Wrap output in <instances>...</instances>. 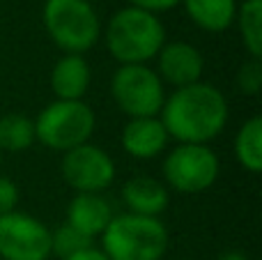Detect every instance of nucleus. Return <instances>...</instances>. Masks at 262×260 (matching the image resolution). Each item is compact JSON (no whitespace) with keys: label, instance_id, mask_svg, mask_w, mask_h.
Masks as SVG:
<instances>
[{"label":"nucleus","instance_id":"20e7f679","mask_svg":"<svg viewBox=\"0 0 262 260\" xmlns=\"http://www.w3.org/2000/svg\"><path fill=\"white\" fill-rule=\"evenodd\" d=\"M41 21L51 41L72 55H83L101 37V21L90 0H46Z\"/></svg>","mask_w":262,"mask_h":260},{"label":"nucleus","instance_id":"4be33fe9","mask_svg":"<svg viewBox=\"0 0 262 260\" xmlns=\"http://www.w3.org/2000/svg\"><path fill=\"white\" fill-rule=\"evenodd\" d=\"M129 5H131V7L145 9V12L159 14V12H168V9L182 5V0H129Z\"/></svg>","mask_w":262,"mask_h":260},{"label":"nucleus","instance_id":"1a4fd4ad","mask_svg":"<svg viewBox=\"0 0 262 260\" xmlns=\"http://www.w3.org/2000/svg\"><path fill=\"white\" fill-rule=\"evenodd\" d=\"M60 170L64 182L76 193H101L115 180V164L111 155L92 143H83L64 152Z\"/></svg>","mask_w":262,"mask_h":260},{"label":"nucleus","instance_id":"6e6552de","mask_svg":"<svg viewBox=\"0 0 262 260\" xmlns=\"http://www.w3.org/2000/svg\"><path fill=\"white\" fill-rule=\"evenodd\" d=\"M0 258L3 260H49L51 230L37 216L9 212L0 216Z\"/></svg>","mask_w":262,"mask_h":260},{"label":"nucleus","instance_id":"aec40b11","mask_svg":"<svg viewBox=\"0 0 262 260\" xmlns=\"http://www.w3.org/2000/svg\"><path fill=\"white\" fill-rule=\"evenodd\" d=\"M237 88L242 95L255 97L262 90V62L255 58H249L237 72Z\"/></svg>","mask_w":262,"mask_h":260},{"label":"nucleus","instance_id":"393cba45","mask_svg":"<svg viewBox=\"0 0 262 260\" xmlns=\"http://www.w3.org/2000/svg\"><path fill=\"white\" fill-rule=\"evenodd\" d=\"M0 161H3V152H0Z\"/></svg>","mask_w":262,"mask_h":260},{"label":"nucleus","instance_id":"ddd939ff","mask_svg":"<svg viewBox=\"0 0 262 260\" xmlns=\"http://www.w3.org/2000/svg\"><path fill=\"white\" fill-rule=\"evenodd\" d=\"M122 203L127 205V212L140 216H159L166 212L170 203V191L157 178L138 175L124 182L122 187Z\"/></svg>","mask_w":262,"mask_h":260},{"label":"nucleus","instance_id":"6ab92c4d","mask_svg":"<svg viewBox=\"0 0 262 260\" xmlns=\"http://www.w3.org/2000/svg\"><path fill=\"white\" fill-rule=\"evenodd\" d=\"M88 247H95V240L85 237L83 233H78L76 228H72L69 224H62L60 228L51 230V256H58L60 260L78 253Z\"/></svg>","mask_w":262,"mask_h":260},{"label":"nucleus","instance_id":"a878e982","mask_svg":"<svg viewBox=\"0 0 262 260\" xmlns=\"http://www.w3.org/2000/svg\"><path fill=\"white\" fill-rule=\"evenodd\" d=\"M90 3H95V0H90Z\"/></svg>","mask_w":262,"mask_h":260},{"label":"nucleus","instance_id":"f03ea898","mask_svg":"<svg viewBox=\"0 0 262 260\" xmlns=\"http://www.w3.org/2000/svg\"><path fill=\"white\" fill-rule=\"evenodd\" d=\"M104 41L115 62L147 64L166 44V28L157 14L129 5L108 18Z\"/></svg>","mask_w":262,"mask_h":260},{"label":"nucleus","instance_id":"f3484780","mask_svg":"<svg viewBox=\"0 0 262 260\" xmlns=\"http://www.w3.org/2000/svg\"><path fill=\"white\" fill-rule=\"evenodd\" d=\"M235 23L239 28L246 53L255 60H262V0H244L237 5Z\"/></svg>","mask_w":262,"mask_h":260},{"label":"nucleus","instance_id":"5701e85b","mask_svg":"<svg viewBox=\"0 0 262 260\" xmlns=\"http://www.w3.org/2000/svg\"><path fill=\"white\" fill-rule=\"evenodd\" d=\"M62 260H108V258H106V253L101 251V249L88 247V249H83V251L72 253V256H67V258H62Z\"/></svg>","mask_w":262,"mask_h":260},{"label":"nucleus","instance_id":"9b49d317","mask_svg":"<svg viewBox=\"0 0 262 260\" xmlns=\"http://www.w3.org/2000/svg\"><path fill=\"white\" fill-rule=\"evenodd\" d=\"M122 147L134 159H152L168 147V136L163 122L157 118H131L122 129Z\"/></svg>","mask_w":262,"mask_h":260},{"label":"nucleus","instance_id":"dca6fc26","mask_svg":"<svg viewBox=\"0 0 262 260\" xmlns=\"http://www.w3.org/2000/svg\"><path fill=\"white\" fill-rule=\"evenodd\" d=\"M235 159L239 161V166L249 173L258 175L262 173V118L253 115L239 127V132L235 134Z\"/></svg>","mask_w":262,"mask_h":260},{"label":"nucleus","instance_id":"423d86ee","mask_svg":"<svg viewBox=\"0 0 262 260\" xmlns=\"http://www.w3.org/2000/svg\"><path fill=\"white\" fill-rule=\"evenodd\" d=\"M111 95L118 109L131 118H157L166 90L149 64H120L111 78Z\"/></svg>","mask_w":262,"mask_h":260},{"label":"nucleus","instance_id":"f8f14e48","mask_svg":"<svg viewBox=\"0 0 262 260\" xmlns=\"http://www.w3.org/2000/svg\"><path fill=\"white\" fill-rule=\"evenodd\" d=\"M113 216V207L101 193H76L67 207V224L90 240L101 237Z\"/></svg>","mask_w":262,"mask_h":260},{"label":"nucleus","instance_id":"412c9836","mask_svg":"<svg viewBox=\"0 0 262 260\" xmlns=\"http://www.w3.org/2000/svg\"><path fill=\"white\" fill-rule=\"evenodd\" d=\"M18 205V187L9 178H0V216L14 212Z\"/></svg>","mask_w":262,"mask_h":260},{"label":"nucleus","instance_id":"b1692460","mask_svg":"<svg viewBox=\"0 0 262 260\" xmlns=\"http://www.w3.org/2000/svg\"><path fill=\"white\" fill-rule=\"evenodd\" d=\"M216 260H249V256L242 251H226L223 256H219Z\"/></svg>","mask_w":262,"mask_h":260},{"label":"nucleus","instance_id":"4468645a","mask_svg":"<svg viewBox=\"0 0 262 260\" xmlns=\"http://www.w3.org/2000/svg\"><path fill=\"white\" fill-rule=\"evenodd\" d=\"M90 64L83 55L64 53L51 69V90L55 99L62 101H78L85 97L90 88Z\"/></svg>","mask_w":262,"mask_h":260},{"label":"nucleus","instance_id":"39448f33","mask_svg":"<svg viewBox=\"0 0 262 260\" xmlns=\"http://www.w3.org/2000/svg\"><path fill=\"white\" fill-rule=\"evenodd\" d=\"M32 122H35L37 141L49 150L62 152V155L90 141L92 132L97 127L95 111L83 99L51 101Z\"/></svg>","mask_w":262,"mask_h":260},{"label":"nucleus","instance_id":"a211bd4d","mask_svg":"<svg viewBox=\"0 0 262 260\" xmlns=\"http://www.w3.org/2000/svg\"><path fill=\"white\" fill-rule=\"evenodd\" d=\"M35 141V122L28 115H0V152H23L32 147Z\"/></svg>","mask_w":262,"mask_h":260},{"label":"nucleus","instance_id":"2eb2a0df","mask_svg":"<svg viewBox=\"0 0 262 260\" xmlns=\"http://www.w3.org/2000/svg\"><path fill=\"white\" fill-rule=\"evenodd\" d=\"M189 18L205 32H223L235 23L237 0H182Z\"/></svg>","mask_w":262,"mask_h":260},{"label":"nucleus","instance_id":"7ed1b4c3","mask_svg":"<svg viewBox=\"0 0 262 260\" xmlns=\"http://www.w3.org/2000/svg\"><path fill=\"white\" fill-rule=\"evenodd\" d=\"M168 247L170 235L159 216L124 212L101 233V251L108 260H161Z\"/></svg>","mask_w":262,"mask_h":260},{"label":"nucleus","instance_id":"9d476101","mask_svg":"<svg viewBox=\"0 0 262 260\" xmlns=\"http://www.w3.org/2000/svg\"><path fill=\"white\" fill-rule=\"evenodd\" d=\"M154 72L159 74L163 85L168 83L177 90V88L193 85L203 78L205 60L203 53L189 41H166L157 53V69Z\"/></svg>","mask_w":262,"mask_h":260},{"label":"nucleus","instance_id":"0eeeda50","mask_svg":"<svg viewBox=\"0 0 262 260\" xmlns=\"http://www.w3.org/2000/svg\"><path fill=\"white\" fill-rule=\"evenodd\" d=\"M163 184L177 193H203L216 182L221 164L212 147L177 143L163 159Z\"/></svg>","mask_w":262,"mask_h":260},{"label":"nucleus","instance_id":"f257e3e1","mask_svg":"<svg viewBox=\"0 0 262 260\" xmlns=\"http://www.w3.org/2000/svg\"><path fill=\"white\" fill-rule=\"evenodd\" d=\"M159 120L177 143L207 145L228 124V99L212 83L177 88L166 97Z\"/></svg>","mask_w":262,"mask_h":260}]
</instances>
